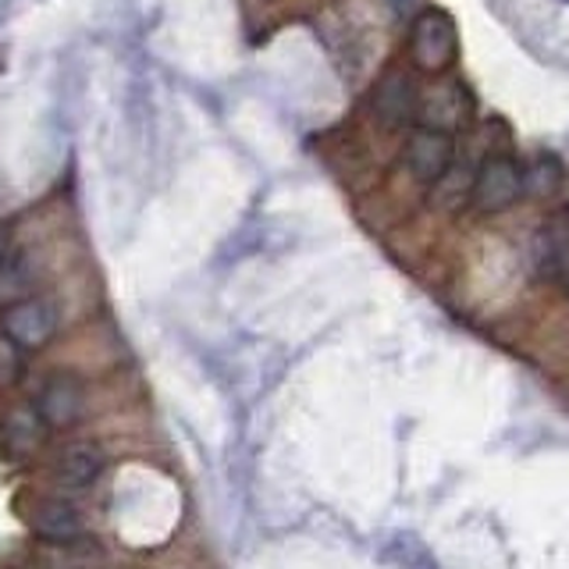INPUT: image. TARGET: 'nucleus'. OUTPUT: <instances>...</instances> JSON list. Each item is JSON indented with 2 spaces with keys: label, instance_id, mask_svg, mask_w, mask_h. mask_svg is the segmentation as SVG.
Wrapping results in <instances>:
<instances>
[{
  "label": "nucleus",
  "instance_id": "0eeeda50",
  "mask_svg": "<svg viewBox=\"0 0 569 569\" xmlns=\"http://www.w3.org/2000/svg\"><path fill=\"white\" fill-rule=\"evenodd\" d=\"M36 409H40V417L47 420V427H71L86 409V391L76 378H68V373H58V378H50L40 391V399H36Z\"/></svg>",
  "mask_w": 569,
  "mask_h": 569
},
{
  "label": "nucleus",
  "instance_id": "2eb2a0df",
  "mask_svg": "<svg viewBox=\"0 0 569 569\" xmlns=\"http://www.w3.org/2000/svg\"><path fill=\"white\" fill-rule=\"evenodd\" d=\"M4 267H11V236L0 228V271H4Z\"/></svg>",
  "mask_w": 569,
  "mask_h": 569
},
{
  "label": "nucleus",
  "instance_id": "f8f14e48",
  "mask_svg": "<svg viewBox=\"0 0 569 569\" xmlns=\"http://www.w3.org/2000/svg\"><path fill=\"white\" fill-rule=\"evenodd\" d=\"M562 182H566V171H562V164L556 157H538L533 164L523 171V189L527 192H533V196H556L559 189H562Z\"/></svg>",
  "mask_w": 569,
  "mask_h": 569
},
{
  "label": "nucleus",
  "instance_id": "20e7f679",
  "mask_svg": "<svg viewBox=\"0 0 569 569\" xmlns=\"http://www.w3.org/2000/svg\"><path fill=\"white\" fill-rule=\"evenodd\" d=\"M58 331V310L47 299H22L4 313V335L22 349L47 346Z\"/></svg>",
  "mask_w": 569,
  "mask_h": 569
},
{
  "label": "nucleus",
  "instance_id": "1a4fd4ad",
  "mask_svg": "<svg viewBox=\"0 0 569 569\" xmlns=\"http://www.w3.org/2000/svg\"><path fill=\"white\" fill-rule=\"evenodd\" d=\"M47 438V420L40 417L36 406H11L4 413V423H0V441H4L8 456L26 459L43 445Z\"/></svg>",
  "mask_w": 569,
  "mask_h": 569
},
{
  "label": "nucleus",
  "instance_id": "ddd939ff",
  "mask_svg": "<svg viewBox=\"0 0 569 569\" xmlns=\"http://www.w3.org/2000/svg\"><path fill=\"white\" fill-rule=\"evenodd\" d=\"M22 373V346L11 342L8 335H0V388H8Z\"/></svg>",
  "mask_w": 569,
  "mask_h": 569
},
{
  "label": "nucleus",
  "instance_id": "4468645a",
  "mask_svg": "<svg viewBox=\"0 0 569 569\" xmlns=\"http://www.w3.org/2000/svg\"><path fill=\"white\" fill-rule=\"evenodd\" d=\"M22 299H29L26 296V278L22 274H14L11 267H4L0 271V307H14V302H22Z\"/></svg>",
  "mask_w": 569,
  "mask_h": 569
},
{
  "label": "nucleus",
  "instance_id": "f3484780",
  "mask_svg": "<svg viewBox=\"0 0 569 569\" xmlns=\"http://www.w3.org/2000/svg\"><path fill=\"white\" fill-rule=\"evenodd\" d=\"M562 4H569V0H562Z\"/></svg>",
  "mask_w": 569,
  "mask_h": 569
},
{
  "label": "nucleus",
  "instance_id": "6e6552de",
  "mask_svg": "<svg viewBox=\"0 0 569 569\" xmlns=\"http://www.w3.org/2000/svg\"><path fill=\"white\" fill-rule=\"evenodd\" d=\"M29 527L36 538H43L50 545H71L82 533V520L71 502L64 498H43L29 509Z\"/></svg>",
  "mask_w": 569,
  "mask_h": 569
},
{
  "label": "nucleus",
  "instance_id": "f03ea898",
  "mask_svg": "<svg viewBox=\"0 0 569 569\" xmlns=\"http://www.w3.org/2000/svg\"><path fill=\"white\" fill-rule=\"evenodd\" d=\"M523 192V168L509 153H491L480 160L477 182H473V203L485 213L509 210Z\"/></svg>",
  "mask_w": 569,
  "mask_h": 569
},
{
  "label": "nucleus",
  "instance_id": "dca6fc26",
  "mask_svg": "<svg viewBox=\"0 0 569 569\" xmlns=\"http://www.w3.org/2000/svg\"><path fill=\"white\" fill-rule=\"evenodd\" d=\"M391 8H396L399 14H420L423 0H391ZM427 11V8H423Z\"/></svg>",
  "mask_w": 569,
  "mask_h": 569
},
{
  "label": "nucleus",
  "instance_id": "39448f33",
  "mask_svg": "<svg viewBox=\"0 0 569 569\" xmlns=\"http://www.w3.org/2000/svg\"><path fill=\"white\" fill-rule=\"evenodd\" d=\"M103 449L97 441L89 438H79V441H68L64 449L58 452V462H53V477H58V485L68 488V491H82L89 488L93 480L103 473Z\"/></svg>",
  "mask_w": 569,
  "mask_h": 569
},
{
  "label": "nucleus",
  "instance_id": "9d476101",
  "mask_svg": "<svg viewBox=\"0 0 569 569\" xmlns=\"http://www.w3.org/2000/svg\"><path fill=\"white\" fill-rule=\"evenodd\" d=\"M423 129H438V132H449L459 129L467 121V97H462V86L449 82V86H438L431 97L420 100V114Z\"/></svg>",
  "mask_w": 569,
  "mask_h": 569
},
{
  "label": "nucleus",
  "instance_id": "7ed1b4c3",
  "mask_svg": "<svg viewBox=\"0 0 569 569\" xmlns=\"http://www.w3.org/2000/svg\"><path fill=\"white\" fill-rule=\"evenodd\" d=\"M456 160V142L449 132H438V129H420L409 136L406 142V168L413 171V178L420 182H438V178L452 168Z\"/></svg>",
  "mask_w": 569,
  "mask_h": 569
},
{
  "label": "nucleus",
  "instance_id": "f257e3e1",
  "mask_svg": "<svg viewBox=\"0 0 569 569\" xmlns=\"http://www.w3.org/2000/svg\"><path fill=\"white\" fill-rule=\"evenodd\" d=\"M459 58V32L449 11L441 8H427L413 18L409 26V64L427 76H438V71L452 68Z\"/></svg>",
  "mask_w": 569,
  "mask_h": 569
},
{
  "label": "nucleus",
  "instance_id": "9b49d317",
  "mask_svg": "<svg viewBox=\"0 0 569 569\" xmlns=\"http://www.w3.org/2000/svg\"><path fill=\"white\" fill-rule=\"evenodd\" d=\"M473 182H477V171H467V168H449L438 182H435V192H431V203H438L441 210H456L462 207V200H473Z\"/></svg>",
  "mask_w": 569,
  "mask_h": 569
},
{
  "label": "nucleus",
  "instance_id": "423d86ee",
  "mask_svg": "<svg viewBox=\"0 0 569 569\" xmlns=\"http://www.w3.org/2000/svg\"><path fill=\"white\" fill-rule=\"evenodd\" d=\"M373 111L388 124V129H399V124L413 121L420 114V97L417 86L406 71L391 68L388 76L378 82V93H373Z\"/></svg>",
  "mask_w": 569,
  "mask_h": 569
}]
</instances>
